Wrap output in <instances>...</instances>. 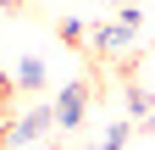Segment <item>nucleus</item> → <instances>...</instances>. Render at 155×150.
<instances>
[{"mask_svg": "<svg viewBox=\"0 0 155 150\" xmlns=\"http://www.w3.org/2000/svg\"><path fill=\"white\" fill-rule=\"evenodd\" d=\"M55 122H61V128L83 122V89H61V100H55Z\"/></svg>", "mask_w": 155, "mask_h": 150, "instance_id": "f257e3e1", "label": "nucleus"}, {"mask_svg": "<svg viewBox=\"0 0 155 150\" xmlns=\"http://www.w3.org/2000/svg\"><path fill=\"white\" fill-rule=\"evenodd\" d=\"M45 122H50L45 111H33V117H28L22 128H17V139H22V145H28V139H39V134H45Z\"/></svg>", "mask_w": 155, "mask_h": 150, "instance_id": "f03ea898", "label": "nucleus"}, {"mask_svg": "<svg viewBox=\"0 0 155 150\" xmlns=\"http://www.w3.org/2000/svg\"><path fill=\"white\" fill-rule=\"evenodd\" d=\"M22 84H28V89L45 84V67H39V61H22Z\"/></svg>", "mask_w": 155, "mask_h": 150, "instance_id": "7ed1b4c3", "label": "nucleus"}]
</instances>
